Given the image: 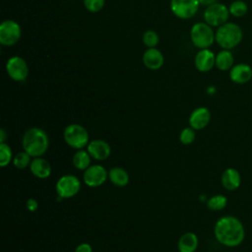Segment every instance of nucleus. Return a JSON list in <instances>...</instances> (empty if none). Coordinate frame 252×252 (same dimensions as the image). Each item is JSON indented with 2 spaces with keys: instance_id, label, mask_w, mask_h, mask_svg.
<instances>
[{
  "instance_id": "20e7f679",
  "label": "nucleus",
  "mask_w": 252,
  "mask_h": 252,
  "mask_svg": "<svg viewBox=\"0 0 252 252\" xmlns=\"http://www.w3.org/2000/svg\"><path fill=\"white\" fill-rule=\"evenodd\" d=\"M190 39L193 45L199 49L209 48L216 41V32L206 22H199L192 26Z\"/></svg>"
},
{
  "instance_id": "6ab92c4d",
  "label": "nucleus",
  "mask_w": 252,
  "mask_h": 252,
  "mask_svg": "<svg viewBox=\"0 0 252 252\" xmlns=\"http://www.w3.org/2000/svg\"><path fill=\"white\" fill-rule=\"evenodd\" d=\"M199 245L197 234L188 231L183 233L177 242V249L179 252H195Z\"/></svg>"
},
{
  "instance_id": "f257e3e1",
  "label": "nucleus",
  "mask_w": 252,
  "mask_h": 252,
  "mask_svg": "<svg viewBox=\"0 0 252 252\" xmlns=\"http://www.w3.org/2000/svg\"><path fill=\"white\" fill-rule=\"evenodd\" d=\"M214 234L219 243L226 247H236L245 239V227L234 216L220 218L214 226Z\"/></svg>"
},
{
  "instance_id": "2f4dec72",
  "label": "nucleus",
  "mask_w": 252,
  "mask_h": 252,
  "mask_svg": "<svg viewBox=\"0 0 252 252\" xmlns=\"http://www.w3.org/2000/svg\"><path fill=\"white\" fill-rule=\"evenodd\" d=\"M199 2H200V5L208 7L210 5H213V4L217 3L218 0H199Z\"/></svg>"
},
{
  "instance_id": "423d86ee",
  "label": "nucleus",
  "mask_w": 252,
  "mask_h": 252,
  "mask_svg": "<svg viewBox=\"0 0 252 252\" xmlns=\"http://www.w3.org/2000/svg\"><path fill=\"white\" fill-rule=\"evenodd\" d=\"M229 10L222 3H215L206 7L203 17L204 21L213 28H219L225 24L229 17Z\"/></svg>"
},
{
  "instance_id": "4be33fe9",
  "label": "nucleus",
  "mask_w": 252,
  "mask_h": 252,
  "mask_svg": "<svg viewBox=\"0 0 252 252\" xmlns=\"http://www.w3.org/2000/svg\"><path fill=\"white\" fill-rule=\"evenodd\" d=\"M91 159L92 157L88 153V151H85L84 149L77 150V152L72 157V163L75 168L79 170H86L91 165Z\"/></svg>"
},
{
  "instance_id": "1a4fd4ad",
  "label": "nucleus",
  "mask_w": 252,
  "mask_h": 252,
  "mask_svg": "<svg viewBox=\"0 0 252 252\" xmlns=\"http://www.w3.org/2000/svg\"><path fill=\"white\" fill-rule=\"evenodd\" d=\"M199 6V0H170L172 14L181 20L193 18L197 14Z\"/></svg>"
},
{
  "instance_id": "9d476101",
  "label": "nucleus",
  "mask_w": 252,
  "mask_h": 252,
  "mask_svg": "<svg viewBox=\"0 0 252 252\" xmlns=\"http://www.w3.org/2000/svg\"><path fill=\"white\" fill-rule=\"evenodd\" d=\"M6 72L13 81L24 82L29 76V66L23 57L12 56L7 60Z\"/></svg>"
},
{
  "instance_id": "39448f33",
  "label": "nucleus",
  "mask_w": 252,
  "mask_h": 252,
  "mask_svg": "<svg viewBox=\"0 0 252 252\" xmlns=\"http://www.w3.org/2000/svg\"><path fill=\"white\" fill-rule=\"evenodd\" d=\"M63 139L70 148L75 150L84 149L90 142L88 130L78 123H71L65 127Z\"/></svg>"
},
{
  "instance_id": "9b49d317",
  "label": "nucleus",
  "mask_w": 252,
  "mask_h": 252,
  "mask_svg": "<svg viewBox=\"0 0 252 252\" xmlns=\"http://www.w3.org/2000/svg\"><path fill=\"white\" fill-rule=\"evenodd\" d=\"M107 178L108 170H106L101 164L90 165L86 170H84L83 174L84 183L91 188L101 186Z\"/></svg>"
},
{
  "instance_id": "a878e982",
  "label": "nucleus",
  "mask_w": 252,
  "mask_h": 252,
  "mask_svg": "<svg viewBox=\"0 0 252 252\" xmlns=\"http://www.w3.org/2000/svg\"><path fill=\"white\" fill-rule=\"evenodd\" d=\"M12 149L7 143H0V165L5 167L13 160Z\"/></svg>"
},
{
  "instance_id": "393cba45",
  "label": "nucleus",
  "mask_w": 252,
  "mask_h": 252,
  "mask_svg": "<svg viewBox=\"0 0 252 252\" xmlns=\"http://www.w3.org/2000/svg\"><path fill=\"white\" fill-rule=\"evenodd\" d=\"M32 162V157L25 151L19 152L12 160L13 165L18 169H24L28 166H30Z\"/></svg>"
},
{
  "instance_id": "412c9836",
  "label": "nucleus",
  "mask_w": 252,
  "mask_h": 252,
  "mask_svg": "<svg viewBox=\"0 0 252 252\" xmlns=\"http://www.w3.org/2000/svg\"><path fill=\"white\" fill-rule=\"evenodd\" d=\"M234 65V57L229 49H221L216 54V67L220 71H229Z\"/></svg>"
},
{
  "instance_id": "c756f323",
  "label": "nucleus",
  "mask_w": 252,
  "mask_h": 252,
  "mask_svg": "<svg viewBox=\"0 0 252 252\" xmlns=\"http://www.w3.org/2000/svg\"><path fill=\"white\" fill-rule=\"evenodd\" d=\"M26 207L30 212H35L38 208V202L33 198H30L26 203Z\"/></svg>"
},
{
  "instance_id": "c85d7f7f",
  "label": "nucleus",
  "mask_w": 252,
  "mask_h": 252,
  "mask_svg": "<svg viewBox=\"0 0 252 252\" xmlns=\"http://www.w3.org/2000/svg\"><path fill=\"white\" fill-rule=\"evenodd\" d=\"M85 8L91 13H97L104 7L105 0H83Z\"/></svg>"
},
{
  "instance_id": "2eb2a0df",
  "label": "nucleus",
  "mask_w": 252,
  "mask_h": 252,
  "mask_svg": "<svg viewBox=\"0 0 252 252\" xmlns=\"http://www.w3.org/2000/svg\"><path fill=\"white\" fill-rule=\"evenodd\" d=\"M229 79L236 85H244L252 79V68L246 63L234 64L229 70Z\"/></svg>"
},
{
  "instance_id": "0eeeda50",
  "label": "nucleus",
  "mask_w": 252,
  "mask_h": 252,
  "mask_svg": "<svg viewBox=\"0 0 252 252\" xmlns=\"http://www.w3.org/2000/svg\"><path fill=\"white\" fill-rule=\"evenodd\" d=\"M55 189L59 198L69 199L79 193L81 189V181L73 174H65L59 177Z\"/></svg>"
},
{
  "instance_id": "dca6fc26",
  "label": "nucleus",
  "mask_w": 252,
  "mask_h": 252,
  "mask_svg": "<svg viewBox=\"0 0 252 252\" xmlns=\"http://www.w3.org/2000/svg\"><path fill=\"white\" fill-rule=\"evenodd\" d=\"M220 183L227 191H235L241 185V174L234 167L225 168L220 175Z\"/></svg>"
},
{
  "instance_id": "ddd939ff",
  "label": "nucleus",
  "mask_w": 252,
  "mask_h": 252,
  "mask_svg": "<svg viewBox=\"0 0 252 252\" xmlns=\"http://www.w3.org/2000/svg\"><path fill=\"white\" fill-rule=\"evenodd\" d=\"M194 64L199 72H209L216 66V54L209 48L200 49L195 55Z\"/></svg>"
},
{
  "instance_id": "7ed1b4c3",
  "label": "nucleus",
  "mask_w": 252,
  "mask_h": 252,
  "mask_svg": "<svg viewBox=\"0 0 252 252\" xmlns=\"http://www.w3.org/2000/svg\"><path fill=\"white\" fill-rule=\"evenodd\" d=\"M243 38L242 29L235 23L226 22L216 31V42L221 49H233Z\"/></svg>"
},
{
  "instance_id": "b1692460",
  "label": "nucleus",
  "mask_w": 252,
  "mask_h": 252,
  "mask_svg": "<svg viewBox=\"0 0 252 252\" xmlns=\"http://www.w3.org/2000/svg\"><path fill=\"white\" fill-rule=\"evenodd\" d=\"M229 14L235 18H241L245 16L248 12V5L243 0H234L230 3L229 7Z\"/></svg>"
},
{
  "instance_id": "f03ea898",
  "label": "nucleus",
  "mask_w": 252,
  "mask_h": 252,
  "mask_svg": "<svg viewBox=\"0 0 252 252\" xmlns=\"http://www.w3.org/2000/svg\"><path fill=\"white\" fill-rule=\"evenodd\" d=\"M23 150L32 158L42 157L48 150L49 139L46 132L39 127L28 129L22 138Z\"/></svg>"
},
{
  "instance_id": "5701e85b",
  "label": "nucleus",
  "mask_w": 252,
  "mask_h": 252,
  "mask_svg": "<svg viewBox=\"0 0 252 252\" xmlns=\"http://www.w3.org/2000/svg\"><path fill=\"white\" fill-rule=\"evenodd\" d=\"M227 205V198L224 195L217 194L210 197L207 200V207L209 210L214 212H219L223 210Z\"/></svg>"
},
{
  "instance_id": "7c9ffc66",
  "label": "nucleus",
  "mask_w": 252,
  "mask_h": 252,
  "mask_svg": "<svg viewBox=\"0 0 252 252\" xmlns=\"http://www.w3.org/2000/svg\"><path fill=\"white\" fill-rule=\"evenodd\" d=\"M74 252H93V247L91 246V244L87 242H83V243H80L75 248Z\"/></svg>"
},
{
  "instance_id": "f3484780",
  "label": "nucleus",
  "mask_w": 252,
  "mask_h": 252,
  "mask_svg": "<svg viewBox=\"0 0 252 252\" xmlns=\"http://www.w3.org/2000/svg\"><path fill=\"white\" fill-rule=\"evenodd\" d=\"M30 170L33 176L39 179H46L51 174V165L47 159L42 157L32 158V162L30 164Z\"/></svg>"
},
{
  "instance_id": "f8f14e48",
  "label": "nucleus",
  "mask_w": 252,
  "mask_h": 252,
  "mask_svg": "<svg viewBox=\"0 0 252 252\" xmlns=\"http://www.w3.org/2000/svg\"><path fill=\"white\" fill-rule=\"evenodd\" d=\"M87 151L92 158L95 160H105L111 154L110 145L101 139H94L90 141L87 146Z\"/></svg>"
},
{
  "instance_id": "4468645a",
  "label": "nucleus",
  "mask_w": 252,
  "mask_h": 252,
  "mask_svg": "<svg viewBox=\"0 0 252 252\" xmlns=\"http://www.w3.org/2000/svg\"><path fill=\"white\" fill-rule=\"evenodd\" d=\"M211 121V111L208 107L200 106L195 108L189 116V126L196 131L206 128Z\"/></svg>"
},
{
  "instance_id": "a211bd4d",
  "label": "nucleus",
  "mask_w": 252,
  "mask_h": 252,
  "mask_svg": "<svg viewBox=\"0 0 252 252\" xmlns=\"http://www.w3.org/2000/svg\"><path fill=\"white\" fill-rule=\"evenodd\" d=\"M143 63L150 70H158L164 63L162 53L156 47L148 48L143 54Z\"/></svg>"
},
{
  "instance_id": "473e14b6",
  "label": "nucleus",
  "mask_w": 252,
  "mask_h": 252,
  "mask_svg": "<svg viewBox=\"0 0 252 252\" xmlns=\"http://www.w3.org/2000/svg\"><path fill=\"white\" fill-rule=\"evenodd\" d=\"M6 137H7V134H6L5 129L1 128V129H0V143H5Z\"/></svg>"
},
{
  "instance_id": "6e6552de",
  "label": "nucleus",
  "mask_w": 252,
  "mask_h": 252,
  "mask_svg": "<svg viewBox=\"0 0 252 252\" xmlns=\"http://www.w3.org/2000/svg\"><path fill=\"white\" fill-rule=\"evenodd\" d=\"M22 36L21 26L14 20H5L0 25V43L5 46L16 44Z\"/></svg>"
},
{
  "instance_id": "aec40b11",
  "label": "nucleus",
  "mask_w": 252,
  "mask_h": 252,
  "mask_svg": "<svg viewBox=\"0 0 252 252\" xmlns=\"http://www.w3.org/2000/svg\"><path fill=\"white\" fill-rule=\"evenodd\" d=\"M108 179L117 187H124L129 183V173L120 166H113L108 170Z\"/></svg>"
},
{
  "instance_id": "cd10ccee",
  "label": "nucleus",
  "mask_w": 252,
  "mask_h": 252,
  "mask_svg": "<svg viewBox=\"0 0 252 252\" xmlns=\"http://www.w3.org/2000/svg\"><path fill=\"white\" fill-rule=\"evenodd\" d=\"M195 139H196V130L190 126L185 127L179 134V141L181 142V144L185 146L191 145L195 141Z\"/></svg>"
},
{
  "instance_id": "bb28decb",
  "label": "nucleus",
  "mask_w": 252,
  "mask_h": 252,
  "mask_svg": "<svg viewBox=\"0 0 252 252\" xmlns=\"http://www.w3.org/2000/svg\"><path fill=\"white\" fill-rule=\"evenodd\" d=\"M142 40H143V43L148 48H153V47H156L158 44L159 36H158L157 32H155L153 30H148L143 33Z\"/></svg>"
}]
</instances>
